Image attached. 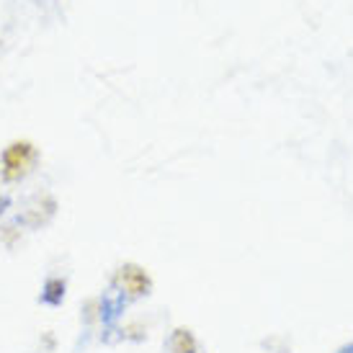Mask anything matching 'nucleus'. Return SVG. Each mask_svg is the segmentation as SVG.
<instances>
[{
  "label": "nucleus",
  "instance_id": "f257e3e1",
  "mask_svg": "<svg viewBox=\"0 0 353 353\" xmlns=\"http://www.w3.org/2000/svg\"><path fill=\"white\" fill-rule=\"evenodd\" d=\"M34 148H31L29 142H16V145H10L6 150V155H3V178L6 181H16L21 178L31 165H34Z\"/></svg>",
  "mask_w": 353,
  "mask_h": 353
}]
</instances>
